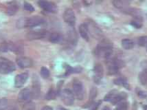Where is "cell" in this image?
Listing matches in <instances>:
<instances>
[{
  "label": "cell",
  "instance_id": "cell-1",
  "mask_svg": "<svg viewBox=\"0 0 147 110\" xmlns=\"http://www.w3.org/2000/svg\"><path fill=\"white\" fill-rule=\"evenodd\" d=\"M113 53V45L107 39H102L98 43L95 50V54L98 57L109 59Z\"/></svg>",
  "mask_w": 147,
  "mask_h": 110
},
{
  "label": "cell",
  "instance_id": "cell-2",
  "mask_svg": "<svg viewBox=\"0 0 147 110\" xmlns=\"http://www.w3.org/2000/svg\"><path fill=\"white\" fill-rule=\"evenodd\" d=\"M108 65H107V70L109 74L113 75L118 73V72L120 68L124 66V63L121 60H119L117 59H108Z\"/></svg>",
  "mask_w": 147,
  "mask_h": 110
},
{
  "label": "cell",
  "instance_id": "cell-3",
  "mask_svg": "<svg viewBox=\"0 0 147 110\" xmlns=\"http://www.w3.org/2000/svg\"><path fill=\"white\" fill-rule=\"evenodd\" d=\"M15 68L13 62L5 59H0V74H10L15 70Z\"/></svg>",
  "mask_w": 147,
  "mask_h": 110
},
{
  "label": "cell",
  "instance_id": "cell-4",
  "mask_svg": "<svg viewBox=\"0 0 147 110\" xmlns=\"http://www.w3.org/2000/svg\"><path fill=\"white\" fill-rule=\"evenodd\" d=\"M45 22L44 19L41 16H32L30 18L26 19L24 22V26L28 28H34L36 26L41 25Z\"/></svg>",
  "mask_w": 147,
  "mask_h": 110
},
{
  "label": "cell",
  "instance_id": "cell-5",
  "mask_svg": "<svg viewBox=\"0 0 147 110\" xmlns=\"http://www.w3.org/2000/svg\"><path fill=\"white\" fill-rule=\"evenodd\" d=\"M73 91L75 97L78 100H83L84 98V88L82 83L78 80H74L73 83Z\"/></svg>",
  "mask_w": 147,
  "mask_h": 110
},
{
  "label": "cell",
  "instance_id": "cell-6",
  "mask_svg": "<svg viewBox=\"0 0 147 110\" xmlns=\"http://www.w3.org/2000/svg\"><path fill=\"white\" fill-rule=\"evenodd\" d=\"M61 97L63 102L66 105L70 106L74 104V94L71 92V90H68V89H65L61 92Z\"/></svg>",
  "mask_w": 147,
  "mask_h": 110
},
{
  "label": "cell",
  "instance_id": "cell-7",
  "mask_svg": "<svg viewBox=\"0 0 147 110\" xmlns=\"http://www.w3.org/2000/svg\"><path fill=\"white\" fill-rule=\"evenodd\" d=\"M63 20L65 23L69 26H74L76 23V16L73 10L71 8H67L65 10L63 13Z\"/></svg>",
  "mask_w": 147,
  "mask_h": 110
},
{
  "label": "cell",
  "instance_id": "cell-8",
  "mask_svg": "<svg viewBox=\"0 0 147 110\" xmlns=\"http://www.w3.org/2000/svg\"><path fill=\"white\" fill-rule=\"evenodd\" d=\"M32 97L34 99H37L40 96L41 93V85H40V81L36 75H34L32 78Z\"/></svg>",
  "mask_w": 147,
  "mask_h": 110
},
{
  "label": "cell",
  "instance_id": "cell-9",
  "mask_svg": "<svg viewBox=\"0 0 147 110\" xmlns=\"http://www.w3.org/2000/svg\"><path fill=\"white\" fill-rule=\"evenodd\" d=\"M104 70L101 64H96L94 68V81L96 84H99L103 77Z\"/></svg>",
  "mask_w": 147,
  "mask_h": 110
},
{
  "label": "cell",
  "instance_id": "cell-10",
  "mask_svg": "<svg viewBox=\"0 0 147 110\" xmlns=\"http://www.w3.org/2000/svg\"><path fill=\"white\" fill-rule=\"evenodd\" d=\"M39 6L45 11L48 13H55L57 10V6L54 3L47 1H39L38 2Z\"/></svg>",
  "mask_w": 147,
  "mask_h": 110
},
{
  "label": "cell",
  "instance_id": "cell-11",
  "mask_svg": "<svg viewBox=\"0 0 147 110\" xmlns=\"http://www.w3.org/2000/svg\"><path fill=\"white\" fill-rule=\"evenodd\" d=\"M32 96L31 91L29 88H24L20 91L18 96V100L21 103H25L29 101Z\"/></svg>",
  "mask_w": 147,
  "mask_h": 110
},
{
  "label": "cell",
  "instance_id": "cell-12",
  "mask_svg": "<svg viewBox=\"0 0 147 110\" xmlns=\"http://www.w3.org/2000/svg\"><path fill=\"white\" fill-rule=\"evenodd\" d=\"M17 65L19 66V67L23 68H27L30 67L32 65V61L28 57H20L17 59Z\"/></svg>",
  "mask_w": 147,
  "mask_h": 110
},
{
  "label": "cell",
  "instance_id": "cell-13",
  "mask_svg": "<svg viewBox=\"0 0 147 110\" xmlns=\"http://www.w3.org/2000/svg\"><path fill=\"white\" fill-rule=\"evenodd\" d=\"M28 78V74L26 72L17 75L15 78V85L17 88H22L25 84Z\"/></svg>",
  "mask_w": 147,
  "mask_h": 110
},
{
  "label": "cell",
  "instance_id": "cell-14",
  "mask_svg": "<svg viewBox=\"0 0 147 110\" xmlns=\"http://www.w3.org/2000/svg\"><path fill=\"white\" fill-rule=\"evenodd\" d=\"M47 32L45 30H39L29 32L28 36L30 39H41L44 38Z\"/></svg>",
  "mask_w": 147,
  "mask_h": 110
},
{
  "label": "cell",
  "instance_id": "cell-15",
  "mask_svg": "<svg viewBox=\"0 0 147 110\" xmlns=\"http://www.w3.org/2000/svg\"><path fill=\"white\" fill-rule=\"evenodd\" d=\"M79 32L80 34V36L85 41H88L90 40V36H89V28L86 24H83L79 26Z\"/></svg>",
  "mask_w": 147,
  "mask_h": 110
},
{
  "label": "cell",
  "instance_id": "cell-16",
  "mask_svg": "<svg viewBox=\"0 0 147 110\" xmlns=\"http://www.w3.org/2000/svg\"><path fill=\"white\" fill-rule=\"evenodd\" d=\"M127 95L125 92H120V93L117 92V94H115L114 97H113V99L111 100V103L113 105H118L119 103H120V102H121L122 101L125 100V99H127Z\"/></svg>",
  "mask_w": 147,
  "mask_h": 110
},
{
  "label": "cell",
  "instance_id": "cell-17",
  "mask_svg": "<svg viewBox=\"0 0 147 110\" xmlns=\"http://www.w3.org/2000/svg\"><path fill=\"white\" fill-rule=\"evenodd\" d=\"M77 34L76 33V31L72 29L71 30H69L67 34V40L72 45H76L77 42Z\"/></svg>",
  "mask_w": 147,
  "mask_h": 110
},
{
  "label": "cell",
  "instance_id": "cell-18",
  "mask_svg": "<svg viewBox=\"0 0 147 110\" xmlns=\"http://www.w3.org/2000/svg\"><path fill=\"white\" fill-rule=\"evenodd\" d=\"M135 45L134 41L133 40L129 39H123L122 41V48L125 50H131V49L134 48Z\"/></svg>",
  "mask_w": 147,
  "mask_h": 110
},
{
  "label": "cell",
  "instance_id": "cell-19",
  "mask_svg": "<svg viewBox=\"0 0 147 110\" xmlns=\"http://www.w3.org/2000/svg\"><path fill=\"white\" fill-rule=\"evenodd\" d=\"M18 6L15 2H11L9 3L7 9V13L9 15H14L17 12Z\"/></svg>",
  "mask_w": 147,
  "mask_h": 110
},
{
  "label": "cell",
  "instance_id": "cell-20",
  "mask_svg": "<svg viewBox=\"0 0 147 110\" xmlns=\"http://www.w3.org/2000/svg\"><path fill=\"white\" fill-rule=\"evenodd\" d=\"M113 83H114L115 85H120V86H123L127 88V90H129V85L125 78H121V77L118 78L113 81Z\"/></svg>",
  "mask_w": 147,
  "mask_h": 110
},
{
  "label": "cell",
  "instance_id": "cell-21",
  "mask_svg": "<svg viewBox=\"0 0 147 110\" xmlns=\"http://www.w3.org/2000/svg\"><path fill=\"white\" fill-rule=\"evenodd\" d=\"M113 5L114 6L115 8H118V9H120V10H125L127 9V2L124 1H113Z\"/></svg>",
  "mask_w": 147,
  "mask_h": 110
},
{
  "label": "cell",
  "instance_id": "cell-22",
  "mask_svg": "<svg viewBox=\"0 0 147 110\" xmlns=\"http://www.w3.org/2000/svg\"><path fill=\"white\" fill-rule=\"evenodd\" d=\"M61 39H62V37H61V35L59 32H52L50 34V38H49L50 41L53 43H57L60 42Z\"/></svg>",
  "mask_w": 147,
  "mask_h": 110
},
{
  "label": "cell",
  "instance_id": "cell-23",
  "mask_svg": "<svg viewBox=\"0 0 147 110\" xmlns=\"http://www.w3.org/2000/svg\"><path fill=\"white\" fill-rule=\"evenodd\" d=\"M35 109V104L32 101H28L23 105L22 110H34Z\"/></svg>",
  "mask_w": 147,
  "mask_h": 110
},
{
  "label": "cell",
  "instance_id": "cell-24",
  "mask_svg": "<svg viewBox=\"0 0 147 110\" xmlns=\"http://www.w3.org/2000/svg\"><path fill=\"white\" fill-rule=\"evenodd\" d=\"M139 80L142 85H145L147 84V72L143 70L139 74Z\"/></svg>",
  "mask_w": 147,
  "mask_h": 110
},
{
  "label": "cell",
  "instance_id": "cell-25",
  "mask_svg": "<svg viewBox=\"0 0 147 110\" xmlns=\"http://www.w3.org/2000/svg\"><path fill=\"white\" fill-rule=\"evenodd\" d=\"M117 94V91L116 90H112L111 92H109L107 95L105 96V97L104 98V101H107V102H111L113 98L114 97V96Z\"/></svg>",
  "mask_w": 147,
  "mask_h": 110
},
{
  "label": "cell",
  "instance_id": "cell-26",
  "mask_svg": "<svg viewBox=\"0 0 147 110\" xmlns=\"http://www.w3.org/2000/svg\"><path fill=\"white\" fill-rule=\"evenodd\" d=\"M96 95H97V90H96V88H92V90L90 91V106H91L93 104L92 101H94V99H95Z\"/></svg>",
  "mask_w": 147,
  "mask_h": 110
},
{
  "label": "cell",
  "instance_id": "cell-27",
  "mask_svg": "<svg viewBox=\"0 0 147 110\" xmlns=\"http://www.w3.org/2000/svg\"><path fill=\"white\" fill-rule=\"evenodd\" d=\"M8 107V100L6 98H0V110H5Z\"/></svg>",
  "mask_w": 147,
  "mask_h": 110
},
{
  "label": "cell",
  "instance_id": "cell-28",
  "mask_svg": "<svg viewBox=\"0 0 147 110\" xmlns=\"http://www.w3.org/2000/svg\"><path fill=\"white\" fill-rule=\"evenodd\" d=\"M81 71V68H73L70 66L67 65L66 67V73L67 74H70L72 73H78Z\"/></svg>",
  "mask_w": 147,
  "mask_h": 110
},
{
  "label": "cell",
  "instance_id": "cell-29",
  "mask_svg": "<svg viewBox=\"0 0 147 110\" xmlns=\"http://www.w3.org/2000/svg\"><path fill=\"white\" fill-rule=\"evenodd\" d=\"M56 97V92L54 90L53 88H51L50 90L48 91V92L47 93L46 95V99L47 100H53Z\"/></svg>",
  "mask_w": 147,
  "mask_h": 110
},
{
  "label": "cell",
  "instance_id": "cell-30",
  "mask_svg": "<svg viewBox=\"0 0 147 110\" xmlns=\"http://www.w3.org/2000/svg\"><path fill=\"white\" fill-rule=\"evenodd\" d=\"M41 75L43 78H48L50 76V71L48 68L42 67L41 68Z\"/></svg>",
  "mask_w": 147,
  "mask_h": 110
},
{
  "label": "cell",
  "instance_id": "cell-31",
  "mask_svg": "<svg viewBox=\"0 0 147 110\" xmlns=\"http://www.w3.org/2000/svg\"><path fill=\"white\" fill-rule=\"evenodd\" d=\"M138 44L140 46L142 47H145L147 44V36H141L138 39Z\"/></svg>",
  "mask_w": 147,
  "mask_h": 110
},
{
  "label": "cell",
  "instance_id": "cell-32",
  "mask_svg": "<svg viewBox=\"0 0 147 110\" xmlns=\"http://www.w3.org/2000/svg\"><path fill=\"white\" fill-rule=\"evenodd\" d=\"M127 108H128V103L127 102H123L119 103L115 110H127Z\"/></svg>",
  "mask_w": 147,
  "mask_h": 110
},
{
  "label": "cell",
  "instance_id": "cell-33",
  "mask_svg": "<svg viewBox=\"0 0 147 110\" xmlns=\"http://www.w3.org/2000/svg\"><path fill=\"white\" fill-rule=\"evenodd\" d=\"M24 8H25V10H28V11H29V12H34V7H33L32 5L30 4V3L28 2H26V1L24 2Z\"/></svg>",
  "mask_w": 147,
  "mask_h": 110
},
{
  "label": "cell",
  "instance_id": "cell-34",
  "mask_svg": "<svg viewBox=\"0 0 147 110\" xmlns=\"http://www.w3.org/2000/svg\"><path fill=\"white\" fill-rule=\"evenodd\" d=\"M131 25H133L134 27L137 28H140L142 27V24L139 22H136V21H134V22H131Z\"/></svg>",
  "mask_w": 147,
  "mask_h": 110
},
{
  "label": "cell",
  "instance_id": "cell-35",
  "mask_svg": "<svg viewBox=\"0 0 147 110\" xmlns=\"http://www.w3.org/2000/svg\"><path fill=\"white\" fill-rule=\"evenodd\" d=\"M41 110H53V109L50 106H45V107L42 108Z\"/></svg>",
  "mask_w": 147,
  "mask_h": 110
},
{
  "label": "cell",
  "instance_id": "cell-36",
  "mask_svg": "<svg viewBox=\"0 0 147 110\" xmlns=\"http://www.w3.org/2000/svg\"><path fill=\"white\" fill-rule=\"evenodd\" d=\"M102 110H111V109H110V108L109 107H107V106H105V107H104L102 108Z\"/></svg>",
  "mask_w": 147,
  "mask_h": 110
},
{
  "label": "cell",
  "instance_id": "cell-37",
  "mask_svg": "<svg viewBox=\"0 0 147 110\" xmlns=\"http://www.w3.org/2000/svg\"><path fill=\"white\" fill-rule=\"evenodd\" d=\"M59 110H68L67 109H65V108H61V109H60Z\"/></svg>",
  "mask_w": 147,
  "mask_h": 110
},
{
  "label": "cell",
  "instance_id": "cell-38",
  "mask_svg": "<svg viewBox=\"0 0 147 110\" xmlns=\"http://www.w3.org/2000/svg\"><path fill=\"white\" fill-rule=\"evenodd\" d=\"M145 47H146V51H147V44H146V46H145Z\"/></svg>",
  "mask_w": 147,
  "mask_h": 110
}]
</instances>
